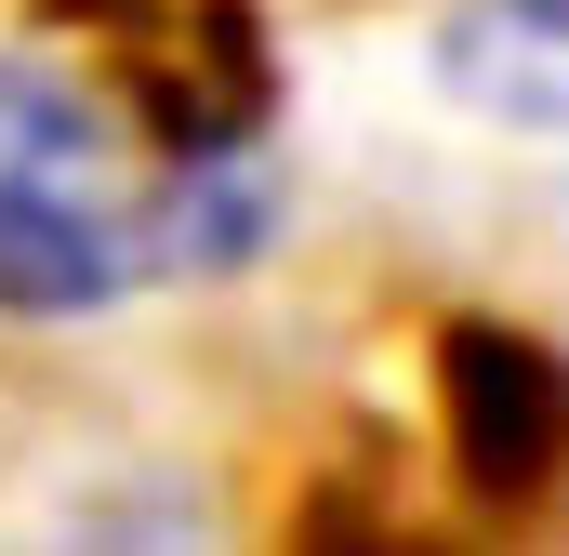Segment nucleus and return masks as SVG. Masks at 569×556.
Masks as SVG:
<instances>
[{
	"mask_svg": "<svg viewBox=\"0 0 569 556\" xmlns=\"http://www.w3.org/2000/svg\"><path fill=\"white\" fill-rule=\"evenodd\" d=\"M437 398H450L477 504H543L569 477V371H557V345H530L517 318H450L437 331Z\"/></svg>",
	"mask_w": 569,
	"mask_h": 556,
	"instance_id": "obj_3",
	"label": "nucleus"
},
{
	"mask_svg": "<svg viewBox=\"0 0 569 556\" xmlns=\"http://www.w3.org/2000/svg\"><path fill=\"white\" fill-rule=\"evenodd\" d=\"M80 27V53L107 67V93L186 159H252L279 107V40L252 0H53Z\"/></svg>",
	"mask_w": 569,
	"mask_h": 556,
	"instance_id": "obj_2",
	"label": "nucleus"
},
{
	"mask_svg": "<svg viewBox=\"0 0 569 556\" xmlns=\"http://www.w3.org/2000/svg\"><path fill=\"white\" fill-rule=\"evenodd\" d=\"M450 93H477L517 133H569V0H463Z\"/></svg>",
	"mask_w": 569,
	"mask_h": 556,
	"instance_id": "obj_4",
	"label": "nucleus"
},
{
	"mask_svg": "<svg viewBox=\"0 0 569 556\" xmlns=\"http://www.w3.org/2000/svg\"><path fill=\"white\" fill-rule=\"evenodd\" d=\"M252 226H266L252 159H186L107 80L53 53H0V305L13 318H80L186 266H226L252 252Z\"/></svg>",
	"mask_w": 569,
	"mask_h": 556,
	"instance_id": "obj_1",
	"label": "nucleus"
}]
</instances>
